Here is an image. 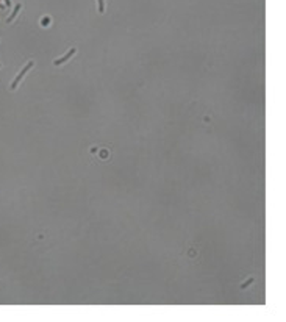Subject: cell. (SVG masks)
<instances>
[{"instance_id": "3957f363", "label": "cell", "mask_w": 286, "mask_h": 322, "mask_svg": "<svg viewBox=\"0 0 286 322\" xmlns=\"http://www.w3.org/2000/svg\"><path fill=\"white\" fill-rule=\"evenodd\" d=\"M20 8H22V5H20V3L14 6V11H13V13H11V16L8 17V22H13V20H14V17H16V16L19 14V11H20Z\"/></svg>"}, {"instance_id": "7a4b0ae2", "label": "cell", "mask_w": 286, "mask_h": 322, "mask_svg": "<svg viewBox=\"0 0 286 322\" xmlns=\"http://www.w3.org/2000/svg\"><path fill=\"white\" fill-rule=\"evenodd\" d=\"M75 50H77V49H71V50L64 55V57H61V58H58V60L53 61V64H55V66H61V64H63V63H66L67 60H71V58H72V55H75Z\"/></svg>"}, {"instance_id": "5b68a950", "label": "cell", "mask_w": 286, "mask_h": 322, "mask_svg": "<svg viewBox=\"0 0 286 322\" xmlns=\"http://www.w3.org/2000/svg\"><path fill=\"white\" fill-rule=\"evenodd\" d=\"M97 2H99V11L103 13V11H105V3H103V0H97Z\"/></svg>"}, {"instance_id": "8992f818", "label": "cell", "mask_w": 286, "mask_h": 322, "mask_svg": "<svg viewBox=\"0 0 286 322\" xmlns=\"http://www.w3.org/2000/svg\"><path fill=\"white\" fill-rule=\"evenodd\" d=\"M5 2H6V5H8V6H11V2H9V0H5Z\"/></svg>"}, {"instance_id": "6da1fadb", "label": "cell", "mask_w": 286, "mask_h": 322, "mask_svg": "<svg viewBox=\"0 0 286 322\" xmlns=\"http://www.w3.org/2000/svg\"><path fill=\"white\" fill-rule=\"evenodd\" d=\"M31 68H33V61H28V64H27L25 68L22 69V72H20V74H19V75H17V77L14 78V82L11 83V89H16V88H17V85H19V83L22 82V78L25 77V74L28 72V71H30Z\"/></svg>"}, {"instance_id": "277c9868", "label": "cell", "mask_w": 286, "mask_h": 322, "mask_svg": "<svg viewBox=\"0 0 286 322\" xmlns=\"http://www.w3.org/2000/svg\"><path fill=\"white\" fill-rule=\"evenodd\" d=\"M39 24H41V27H50V24H52V19H50V16H44L42 19L39 20Z\"/></svg>"}]
</instances>
